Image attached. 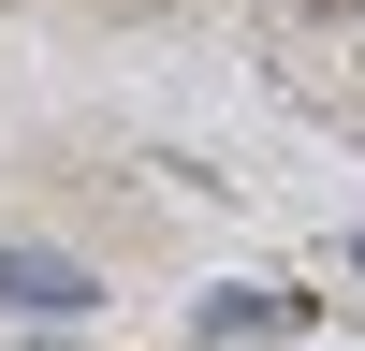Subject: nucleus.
<instances>
[{"label":"nucleus","mask_w":365,"mask_h":351,"mask_svg":"<svg viewBox=\"0 0 365 351\" xmlns=\"http://www.w3.org/2000/svg\"><path fill=\"white\" fill-rule=\"evenodd\" d=\"M0 307H29V322H73V307H103V278H88L73 249H29V234H0Z\"/></svg>","instance_id":"obj_1"},{"label":"nucleus","mask_w":365,"mask_h":351,"mask_svg":"<svg viewBox=\"0 0 365 351\" xmlns=\"http://www.w3.org/2000/svg\"><path fill=\"white\" fill-rule=\"evenodd\" d=\"M190 337H205V351H263V337H292V292H278V278H234V292H205Z\"/></svg>","instance_id":"obj_2"},{"label":"nucleus","mask_w":365,"mask_h":351,"mask_svg":"<svg viewBox=\"0 0 365 351\" xmlns=\"http://www.w3.org/2000/svg\"><path fill=\"white\" fill-rule=\"evenodd\" d=\"M351 263H365V234H351Z\"/></svg>","instance_id":"obj_3"},{"label":"nucleus","mask_w":365,"mask_h":351,"mask_svg":"<svg viewBox=\"0 0 365 351\" xmlns=\"http://www.w3.org/2000/svg\"><path fill=\"white\" fill-rule=\"evenodd\" d=\"M190 351H205V337H190Z\"/></svg>","instance_id":"obj_4"}]
</instances>
